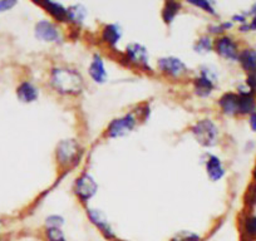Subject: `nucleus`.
Listing matches in <instances>:
<instances>
[{"mask_svg": "<svg viewBox=\"0 0 256 241\" xmlns=\"http://www.w3.org/2000/svg\"><path fill=\"white\" fill-rule=\"evenodd\" d=\"M195 90L200 97H208L211 93L214 92V88H215V82H212L208 78L200 76L198 78H196L195 82Z\"/></svg>", "mask_w": 256, "mask_h": 241, "instance_id": "6ab92c4d", "label": "nucleus"}, {"mask_svg": "<svg viewBox=\"0 0 256 241\" xmlns=\"http://www.w3.org/2000/svg\"><path fill=\"white\" fill-rule=\"evenodd\" d=\"M16 6V2H10V0H4V2H0V12L9 10L10 8Z\"/></svg>", "mask_w": 256, "mask_h": 241, "instance_id": "c85d7f7f", "label": "nucleus"}, {"mask_svg": "<svg viewBox=\"0 0 256 241\" xmlns=\"http://www.w3.org/2000/svg\"><path fill=\"white\" fill-rule=\"evenodd\" d=\"M98 190V185L97 182L94 181L92 176L90 174H83L82 176H80L77 178V182H76L74 186V191L76 195L86 202L90 198H92L93 196L96 195Z\"/></svg>", "mask_w": 256, "mask_h": 241, "instance_id": "423d86ee", "label": "nucleus"}, {"mask_svg": "<svg viewBox=\"0 0 256 241\" xmlns=\"http://www.w3.org/2000/svg\"><path fill=\"white\" fill-rule=\"evenodd\" d=\"M39 6H43L46 9V13L50 14L53 18H56L59 22H66L68 20V14L67 9L64 8L60 3H56V2H49L46 0L43 3H39Z\"/></svg>", "mask_w": 256, "mask_h": 241, "instance_id": "f3484780", "label": "nucleus"}, {"mask_svg": "<svg viewBox=\"0 0 256 241\" xmlns=\"http://www.w3.org/2000/svg\"><path fill=\"white\" fill-rule=\"evenodd\" d=\"M214 46H215V50L218 52V54H220L225 59H228V60H238V44L230 36H225L218 38Z\"/></svg>", "mask_w": 256, "mask_h": 241, "instance_id": "1a4fd4ad", "label": "nucleus"}, {"mask_svg": "<svg viewBox=\"0 0 256 241\" xmlns=\"http://www.w3.org/2000/svg\"><path fill=\"white\" fill-rule=\"evenodd\" d=\"M254 178H255V181H256V166H255V168H254Z\"/></svg>", "mask_w": 256, "mask_h": 241, "instance_id": "473e14b6", "label": "nucleus"}, {"mask_svg": "<svg viewBox=\"0 0 256 241\" xmlns=\"http://www.w3.org/2000/svg\"><path fill=\"white\" fill-rule=\"evenodd\" d=\"M250 28L252 29V30H256V16H254L252 20H251V23H250Z\"/></svg>", "mask_w": 256, "mask_h": 241, "instance_id": "2f4dec72", "label": "nucleus"}, {"mask_svg": "<svg viewBox=\"0 0 256 241\" xmlns=\"http://www.w3.org/2000/svg\"><path fill=\"white\" fill-rule=\"evenodd\" d=\"M50 80L53 87L64 94H77L83 88V78L77 70L70 68H54Z\"/></svg>", "mask_w": 256, "mask_h": 241, "instance_id": "f257e3e1", "label": "nucleus"}, {"mask_svg": "<svg viewBox=\"0 0 256 241\" xmlns=\"http://www.w3.org/2000/svg\"><path fill=\"white\" fill-rule=\"evenodd\" d=\"M180 10V4L174 2H167L164 3V9H162V19L166 24H171L174 19L176 18L177 13Z\"/></svg>", "mask_w": 256, "mask_h": 241, "instance_id": "412c9836", "label": "nucleus"}, {"mask_svg": "<svg viewBox=\"0 0 256 241\" xmlns=\"http://www.w3.org/2000/svg\"><path fill=\"white\" fill-rule=\"evenodd\" d=\"M87 215L90 218V220L92 221L93 225H96V228L100 231L103 236H104L107 240H113L116 238L114 231L110 228V222H108L107 218L104 216V214L100 212V210H94V208H88Z\"/></svg>", "mask_w": 256, "mask_h": 241, "instance_id": "9d476101", "label": "nucleus"}, {"mask_svg": "<svg viewBox=\"0 0 256 241\" xmlns=\"http://www.w3.org/2000/svg\"><path fill=\"white\" fill-rule=\"evenodd\" d=\"M80 147L76 140H64L56 147V160L63 167H70L77 162Z\"/></svg>", "mask_w": 256, "mask_h": 241, "instance_id": "7ed1b4c3", "label": "nucleus"}, {"mask_svg": "<svg viewBox=\"0 0 256 241\" xmlns=\"http://www.w3.org/2000/svg\"><path fill=\"white\" fill-rule=\"evenodd\" d=\"M122 38V29L117 24H108L102 30V40L110 46H116Z\"/></svg>", "mask_w": 256, "mask_h": 241, "instance_id": "a211bd4d", "label": "nucleus"}, {"mask_svg": "<svg viewBox=\"0 0 256 241\" xmlns=\"http://www.w3.org/2000/svg\"><path fill=\"white\" fill-rule=\"evenodd\" d=\"M218 104L225 114H238V94L236 93H225L218 100Z\"/></svg>", "mask_w": 256, "mask_h": 241, "instance_id": "ddd939ff", "label": "nucleus"}, {"mask_svg": "<svg viewBox=\"0 0 256 241\" xmlns=\"http://www.w3.org/2000/svg\"><path fill=\"white\" fill-rule=\"evenodd\" d=\"M126 56H127L128 60L134 63L137 67H141L147 70L150 68V56L148 52L144 46L138 43H131L128 44L126 48Z\"/></svg>", "mask_w": 256, "mask_h": 241, "instance_id": "0eeeda50", "label": "nucleus"}, {"mask_svg": "<svg viewBox=\"0 0 256 241\" xmlns=\"http://www.w3.org/2000/svg\"><path fill=\"white\" fill-rule=\"evenodd\" d=\"M171 241H201V236L192 231H180L172 238Z\"/></svg>", "mask_w": 256, "mask_h": 241, "instance_id": "5701e85b", "label": "nucleus"}, {"mask_svg": "<svg viewBox=\"0 0 256 241\" xmlns=\"http://www.w3.org/2000/svg\"><path fill=\"white\" fill-rule=\"evenodd\" d=\"M36 36L40 40L52 42V43H58L63 39L58 26L49 20H40L39 23H36Z\"/></svg>", "mask_w": 256, "mask_h": 241, "instance_id": "6e6552de", "label": "nucleus"}, {"mask_svg": "<svg viewBox=\"0 0 256 241\" xmlns=\"http://www.w3.org/2000/svg\"><path fill=\"white\" fill-rule=\"evenodd\" d=\"M90 74L96 83H104L107 80V70L104 68V63L98 54H94L93 56V60L90 66Z\"/></svg>", "mask_w": 256, "mask_h": 241, "instance_id": "f8f14e48", "label": "nucleus"}, {"mask_svg": "<svg viewBox=\"0 0 256 241\" xmlns=\"http://www.w3.org/2000/svg\"><path fill=\"white\" fill-rule=\"evenodd\" d=\"M68 20L72 22L76 26H80L87 16V9L82 4H74L67 9Z\"/></svg>", "mask_w": 256, "mask_h": 241, "instance_id": "aec40b11", "label": "nucleus"}, {"mask_svg": "<svg viewBox=\"0 0 256 241\" xmlns=\"http://www.w3.org/2000/svg\"><path fill=\"white\" fill-rule=\"evenodd\" d=\"M157 66L161 70V72L170 76V77L180 78L188 73V68L186 67V64L182 62L181 59L174 58V56H164V58H161L157 62Z\"/></svg>", "mask_w": 256, "mask_h": 241, "instance_id": "39448f33", "label": "nucleus"}, {"mask_svg": "<svg viewBox=\"0 0 256 241\" xmlns=\"http://www.w3.org/2000/svg\"><path fill=\"white\" fill-rule=\"evenodd\" d=\"M16 96H18V98L22 102L32 103L34 100H36L39 92L36 86L32 84L30 82H23L20 83V86L16 90Z\"/></svg>", "mask_w": 256, "mask_h": 241, "instance_id": "dca6fc26", "label": "nucleus"}, {"mask_svg": "<svg viewBox=\"0 0 256 241\" xmlns=\"http://www.w3.org/2000/svg\"><path fill=\"white\" fill-rule=\"evenodd\" d=\"M212 48V43H211V39L208 36H201L198 42L195 43V50L198 53H205V52H210Z\"/></svg>", "mask_w": 256, "mask_h": 241, "instance_id": "393cba45", "label": "nucleus"}, {"mask_svg": "<svg viewBox=\"0 0 256 241\" xmlns=\"http://www.w3.org/2000/svg\"><path fill=\"white\" fill-rule=\"evenodd\" d=\"M250 127L254 132H256V110L250 114Z\"/></svg>", "mask_w": 256, "mask_h": 241, "instance_id": "c756f323", "label": "nucleus"}, {"mask_svg": "<svg viewBox=\"0 0 256 241\" xmlns=\"http://www.w3.org/2000/svg\"><path fill=\"white\" fill-rule=\"evenodd\" d=\"M46 241H67L62 228H46Z\"/></svg>", "mask_w": 256, "mask_h": 241, "instance_id": "b1692460", "label": "nucleus"}, {"mask_svg": "<svg viewBox=\"0 0 256 241\" xmlns=\"http://www.w3.org/2000/svg\"><path fill=\"white\" fill-rule=\"evenodd\" d=\"M238 62L244 70L248 73L256 72V50L251 48H246L238 53Z\"/></svg>", "mask_w": 256, "mask_h": 241, "instance_id": "2eb2a0df", "label": "nucleus"}, {"mask_svg": "<svg viewBox=\"0 0 256 241\" xmlns=\"http://www.w3.org/2000/svg\"><path fill=\"white\" fill-rule=\"evenodd\" d=\"M244 231L250 238H256V216L250 215L244 221Z\"/></svg>", "mask_w": 256, "mask_h": 241, "instance_id": "4be33fe9", "label": "nucleus"}, {"mask_svg": "<svg viewBox=\"0 0 256 241\" xmlns=\"http://www.w3.org/2000/svg\"><path fill=\"white\" fill-rule=\"evenodd\" d=\"M63 225H64V218H62V216L52 215V216H48L46 220V228H62V226Z\"/></svg>", "mask_w": 256, "mask_h": 241, "instance_id": "a878e982", "label": "nucleus"}, {"mask_svg": "<svg viewBox=\"0 0 256 241\" xmlns=\"http://www.w3.org/2000/svg\"><path fill=\"white\" fill-rule=\"evenodd\" d=\"M136 117L132 113H128L123 117L112 120L108 126V137L114 138V137H120L130 134L136 126Z\"/></svg>", "mask_w": 256, "mask_h": 241, "instance_id": "20e7f679", "label": "nucleus"}, {"mask_svg": "<svg viewBox=\"0 0 256 241\" xmlns=\"http://www.w3.org/2000/svg\"><path fill=\"white\" fill-rule=\"evenodd\" d=\"M246 84H248V90H252L254 93L256 92V72L248 73V80H246Z\"/></svg>", "mask_w": 256, "mask_h": 241, "instance_id": "cd10ccee", "label": "nucleus"}, {"mask_svg": "<svg viewBox=\"0 0 256 241\" xmlns=\"http://www.w3.org/2000/svg\"><path fill=\"white\" fill-rule=\"evenodd\" d=\"M205 166L208 177L212 181H218L225 174V168L222 166V162L220 161L218 157L214 156V154H206Z\"/></svg>", "mask_w": 256, "mask_h": 241, "instance_id": "9b49d317", "label": "nucleus"}, {"mask_svg": "<svg viewBox=\"0 0 256 241\" xmlns=\"http://www.w3.org/2000/svg\"><path fill=\"white\" fill-rule=\"evenodd\" d=\"M192 6H198V8H202L204 10L208 12V13L215 14V9H214L212 3L208 2V0H201V2H191Z\"/></svg>", "mask_w": 256, "mask_h": 241, "instance_id": "bb28decb", "label": "nucleus"}, {"mask_svg": "<svg viewBox=\"0 0 256 241\" xmlns=\"http://www.w3.org/2000/svg\"><path fill=\"white\" fill-rule=\"evenodd\" d=\"M234 22H240L241 24H245L246 23V16L244 14H238V16H234L232 18Z\"/></svg>", "mask_w": 256, "mask_h": 241, "instance_id": "7c9ffc66", "label": "nucleus"}, {"mask_svg": "<svg viewBox=\"0 0 256 241\" xmlns=\"http://www.w3.org/2000/svg\"><path fill=\"white\" fill-rule=\"evenodd\" d=\"M256 110L255 93L248 92L238 93V114H251Z\"/></svg>", "mask_w": 256, "mask_h": 241, "instance_id": "4468645a", "label": "nucleus"}, {"mask_svg": "<svg viewBox=\"0 0 256 241\" xmlns=\"http://www.w3.org/2000/svg\"><path fill=\"white\" fill-rule=\"evenodd\" d=\"M192 134L200 144L205 147H211L216 144L218 137V128L211 120H198L192 127Z\"/></svg>", "mask_w": 256, "mask_h": 241, "instance_id": "f03ea898", "label": "nucleus"}]
</instances>
